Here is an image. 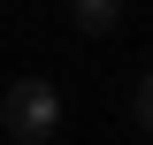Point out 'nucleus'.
I'll return each mask as SVG.
<instances>
[{
    "mask_svg": "<svg viewBox=\"0 0 153 145\" xmlns=\"http://www.w3.org/2000/svg\"><path fill=\"white\" fill-rule=\"evenodd\" d=\"M0 122H8L16 145H46V138L61 130V92L46 84V76H16L8 99H0Z\"/></svg>",
    "mask_w": 153,
    "mask_h": 145,
    "instance_id": "obj_1",
    "label": "nucleus"
},
{
    "mask_svg": "<svg viewBox=\"0 0 153 145\" xmlns=\"http://www.w3.org/2000/svg\"><path fill=\"white\" fill-rule=\"evenodd\" d=\"M69 23H76V31H115V23H123V0H69Z\"/></svg>",
    "mask_w": 153,
    "mask_h": 145,
    "instance_id": "obj_2",
    "label": "nucleus"
},
{
    "mask_svg": "<svg viewBox=\"0 0 153 145\" xmlns=\"http://www.w3.org/2000/svg\"><path fill=\"white\" fill-rule=\"evenodd\" d=\"M130 115H138V130H146V138H153V69L138 76V92H130Z\"/></svg>",
    "mask_w": 153,
    "mask_h": 145,
    "instance_id": "obj_3",
    "label": "nucleus"
}]
</instances>
